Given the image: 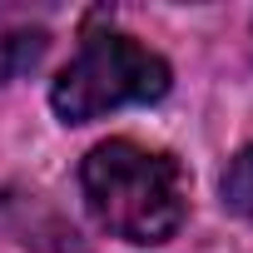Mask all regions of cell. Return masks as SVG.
I'll return each instance as SVG.
<instances>
[{
	"mask_svg": "<svg viewBox=\"0 0 253 253\" xmlns=\"http://www.w3.org/2000/svg\"><path fill=\"white\" fill-rule=\"evenodd\" d=\"M80 189L94 223L124 243H169L189 213V179L174 154L134 139H104L80 164Z\"/></svg>",
	"mask_w": 253,
	"mask_h": 253,
	"instance_id": "6da1fadb",
	"label": "cell"
},
{
	"mask_svg": "<svg viewBox=\"0 0 253 253\" xmlns=\"http://www.w3.org/2000/svg\"><path fill=\"white\" fill-rule=\"evenodd\" d=\"M169 65L149 45L119 30H89L80 40V55L55 75L50 109L65 124H89L124 104H154L169 94Z\"/></svg>",
	"mask_w": 253,
	"mask_h": 253,
	"instance_id": "7a4b0ae2",
	"label": "cell"
},
{
	"mask_svg": "<svg viewBox=\"0 0 253 253\" xmlns=\"http://www.w3.org/2000/svg\"><path fill=\"white\" fill-rule=\"evenodd\" d=\"M45 45H50V30L40 20H30L25 10L0 5V84L25 75L30 65H40Z\"/></svg>",
	"mask_w": 253,
	"mask_h": 253,
	"instance_id": "3957f363",
	"label": "cell"
},
{
	"mask_svg": "<svg viewBox=\"0 0 253 253\" xmlns=\"http://www.w3.org/2000/svg\"><path fill=\"white\" fill-rule=\"evenodd\" d=\"M223 204L238 213V218H248L253 223V144L248 149H238L233 159H228V169H223Z\"/></svg>",
	"mask_w": 253,
	"mask_h": 253,
	"instance_id": "277c9868",
	"label": "cell"
}]
</instances>
